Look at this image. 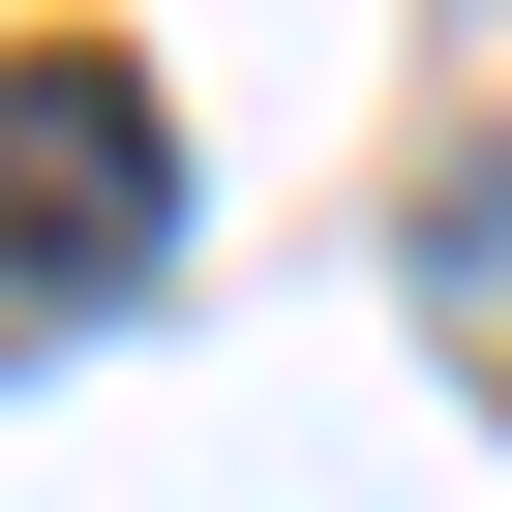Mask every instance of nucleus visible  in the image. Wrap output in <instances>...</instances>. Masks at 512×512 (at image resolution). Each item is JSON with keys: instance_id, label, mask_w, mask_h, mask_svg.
I'll return each mask as SVG.
<instances>
[{"instance_id": "obj_1", "label": "nucleus", "mask_w": 512, "mask_h": 512, "mask_svg": "<svg viewBox=\"0 0 512 512\" xmlns=\"http://www.w3.org/2000/svg\"><path fill=\"white\" fill-rule=\"evenodd\" d=\"M151 211H181V121H151V61L31 31V61H0V272H31V302H121V272H151Z\"/></svg>"}]
</instances>
